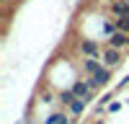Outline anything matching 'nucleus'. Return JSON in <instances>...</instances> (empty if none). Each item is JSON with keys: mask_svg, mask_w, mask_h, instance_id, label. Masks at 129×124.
Wrapping results in <instances>:
<instances>
[{"mask_svg": "<svg viewBox=\"0 0 129 124\" xmlns=\"http://www.w3.org/2000/svg\"><path fill=\"white\" fill-rule=\"evenodd\" d=\"M101 62H103V67H119L121 62H124V54H121V49H114V47H106L103 49V54H101Z\"/></svg>", "mask_w": 129, "mask_h": 124, "instance_id": "obj_1", "label": "nucleus"}, {"mask_svg": "<svg viewBox=\"0 0 129 124\" xmlns=\"http://www.w3.org/2000/svg\"><path fill=\"white\" fill-rule=\"evenodd\" d=\"M72 93H75V98H90V96H95L90 80H85V78H80V80L72 83Z\"/></svg>", "mask_w": 129, "mask_h": 124, "instance_id": "obj_2", "label": "nucleus"}, {"mask_svg": "<svg viewBox=\"0 0 129 124\" xmlns=\"http://www.w3.org/2000/svg\"><path fill=\"white\" fill-rule=\"evenodd\" d=\"M90 80V85H93V90H101V88H109V83H111V70L109 67H101L98 72H95L93 78H88Z\"/></svg>", "mask_w": 129, "mask_h": 124, "instance_id": "obj_3", "label": "nucleus"}, {"mask_svg": "<svg viewBox=\"0 0 129 124\" xmlns=\"http://www.w3.org/2000/svg\"><path fill=\"white\" fill-rule=\"evenodd\" d=\"M70 121H72L70 111H67V109H62V111H52L41 124H70Z\"/></svg>", "mask_w": 129, "mask_h": 124, "instance_id": "obj_4", "label": "nucleus"}, {"mask_svg": "<svg viewBox=\"0 0 129 124\" xmlns=\"http://www.w3.org/2000/svg\"><path fill=\"white\" fill-rule=\"evenodd\" d=\"M80 49H83V54H85V59H88V57H93V59H101V54H103V52H98V44H95L93 39H83V44H80Z\"/></svg>", "mask_w": 129, "mask_h": 124, "instance_id": "obj_5", "label": "nucleus"}, {"mask_svg": "<svg viewBox=\"0 0 129 124\" xmlns=\"http://www.w3.org/2000/svg\"><path fill=\"white\" fill-rule=\"evenodd\" d=\"M67 111H70V116H72V119H80L83 114L88 111V101H85V98H75V101H72V106H70Z\"/></svg>", "mask_w": 129, "mask_h": 124, "instance_id": "obj_6", "label": "nucleus"}, {"mask_svg": "<svg viewBox=\"0 0 129 124\" xmlns=\"http://www.w3.org/2000/svg\"><path fill=\"white\" fill-rule=\"evenodd\" d=\"M101 67H103V62H101V59H93V57L83 59V72H85L88 78H93V75H95V72H98Z\"/></svg>", "mask_w": 129, "mask_h": 124, "instance_id": "obj_7", "label": "nucleus"}, {"mask_svg": "<svg viewBox=\"0 0 129 124\" xmlns=\"http://www.w3.org/2000/svg\"><path fill=\"white\" fill-rule=\"evenodd\" d=\"M72 101H75L72 88H64V90H59V93H57V103H59L62 109H70V106H72Z\"/></svg>", "mask_w": 129, "mask_h": 124, "instance_id": "obj_8", "label": "nucleus"}, {"mask_svg": "<svg viewBox=\"0 0 129 124\" xmlns=\"http://www.w3.org/2000/svg\"><path fill=\"white\" fill-rule=\"evenodd\" d=\"M126 44H129V34H121V31H116V34L109 39V47H114V49H121Z\"/></svg>", "mask_w": 129, "mask_h": 124, "instance_id": "obj_9", "label": "nucleus"}, {"mask_svg": "<svg viewBox=\"0 0 129 124\" xmlns=\"http://www.w3.org/2000/svg\"><path fill=\"white\" fill-rule=\"evenodd\" d=\"M116 23V31H121V34H129V18H124V16H119L114 21Z\"/></svg>", "mask_w": 129, "mask_h": 124, "instance_id": "obj_10", "label": "nucleus"}, {"mask_svg": "<svg viewBox=\"0 0 129 124\" xmlns=\"http://www.w3.org/2000/svg\"><path fill=\"white\" fill-rule=\"evenodd\" d=\"M106 111H109V114H116V111H121V101H111L109 106H106Z\"/></svg>", "mask_w": 129, "mask_h": 124, "instance_id": "obj_11", "label": "nucleus"}, {"mask_svg": "<svg viewBox=\"0 0 129 124\" xmlns=\"http://www.w3.org/2000/svg\"><path fill=\"white\" fill-rule=\"evenodd\" d=\"M126 85H129V75H126V78H124V80H121V83H119V90H124V88H126Z\"/></svg>", "mask_w": 129, "mask_h": 124, "instance_id": "obj_12", "label": "nucleus"}, {"mask_svg": "<svg viewBox=\"0 0 129 124\" xmlns=\"http://www.w3.org/2000/svg\"><path fill=\"white\" fill-rule=\"evenodd\" d=\"M126 3H129V0H126Z\"/></svg>", "mask_w": 129, "mask_h": 124, "instance_id": "obj_13", "label": "nucleus"}, {"mask_svg": "<svg viewBox=\"0 0 129 124\" xmlns=\"http://www.w3.org/2000/svg\"><path fill=\"white\" fill-rule=\"evenodd\" d=\"M126 47H129V44H126Z\"/></svg>", "mask_w": 129, "mask_h": 124, "instance_id": "obj_14", "label": "nucleus"}]
</instances>
